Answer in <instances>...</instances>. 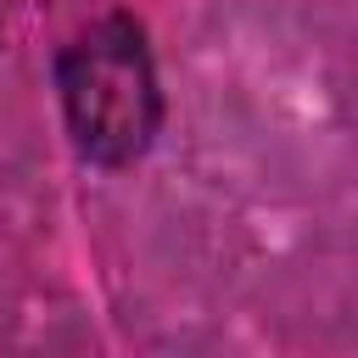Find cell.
<instances>
[{
    "label": "cell",
    "instance_id": "obj_1",
    "mask_svg": "<svg viewBox=\"0 0 358 358\" xmlns=\"http://www.w3.org/2000/svg\"><path fill=\"white\" fill-rule=\"evenodd\" d=\"M56 101L67 140L95 168H129L162 129V84L145 28L123 11L84 22L56 50Z\"/></svg>",
    "mask_w": 358,
    "mask_h": 358
}]
</instances>
